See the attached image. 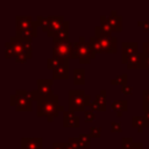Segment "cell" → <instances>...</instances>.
Returning a JSON list of instances; mask_svg holds the SVG:
<instances>
[{"instance_id":"34","label":"cell","mask_w":149,"mask_h":149,"mask_svg":"<svg viewBox=\"0 0 149 149\" xmlns=\"http://www.w3.org/2000/svg\"><path fill=\"white\" fill-rule=\"evenodd\" d=\"M111 132L112 133H121L122 132V126L120 122H116V121H113L111 122Z\"/></svg>"},{"instance_id":"7","label":"cell","mask_w":149,"mask_h":149,"mask_svg":"<svg viewBox=\"0 0 149 149\" xmlns=\"http://www.w3.org/2000/svg\"><path fill=\"white\" fill-rule=\"evenodd\" d=\"M9 42L16 54V56L20 55H27L28 58L30 59L33 57V50H31V42H26L22 41L21 38L16 37V36H12L9 38Z\"/></svg>"},{"instance_id":"13","label":"cell","mask_w":149,"mask_h":149,"mask_svg":"<svg viewBox=\"0 0 149 149\" xmlns=\"http://www.w3.org/2000/svg\"><path fill=\"white\" fill-rule=\"evenodd\" d=\"M69 30H70V22L65 21L62 26V28L55 34L52 37L54 43H69Z\"/></svg>"},{"instance_id":"11","label":"cell","mask_w":149,"mask_h":149,"mask_svg":"<svg viewBox=\"0 0 149 149\" xmlns=\"http://www.w3.org/2000/svg\"><path fill=\"white\" fill-rule=\"evenodd\" d=\"M70 58H66L63 64L57 66L52 70V79H69L70 77V69H69Z\"/></svg>"},{"instance_id":"41","label":"cell","mask_w":149,"mask_h":149,"mask_svg":"<svg viewBox=\"0 0 149 149\" xmlns=\"http://www.w3.org/2000/svg\"><path fill=\"white\" fill-rule=\"evenodd\" d=\"M130 149H143V143L142 142H134Z\"/></svg>"},{"instance_id":"30","label":"cell","mask_w":149,"mask_h":149,"mask_svg":"<svg viewBox=\"0 0 149 149\" xmlns=\"http://www.w3.org/2000/svg\"><path fill=\"white\" fill-rule=\"evenodd\" d=\"M94 100L99 104H102V105H106V90H101L95 97H94Z\"/></svg>"},{"instance_id":"20","label":"cell","mask_w":149,"mask_h":149,"mask_svg":"<svg viewBox=\"0 0 149 149\" xmlns=\"http://www.w3.org/2000/svg\"><path fill=\"white\" fill-rule=\"evenodd\" d=\"M73 83L76 85L85 84V70L84 69H74L73 70Z\"/></svg>"},{"instance_id":"5","label":"cell","mask_w":149,"mask_h":149,"mask_svg":"<svg viewBox=\"0 0 149 149\" xmlns=\"http://www.w3.org/2000/svg\"><path fill=\"white\" fill-rule=\"evenodd\" d=\"M94 36L99 40L101 48H102V52L106 54H115L118 51V38L115 36L112 35V33H107L105 30H102V28L100 26H97L94 28Z\"/></svg>"},{"instance_id":"42","label":"cell","mask_w":149,"mask_h":149,"mask_svg":"<svg viewBox=\"0 0 149 149\" xmlns=\"http://www.w3.org/2000/svg\"><path fill=\"white\" fill-rule=\"evenodd\" d=\"M64 149H73V148L71 147V144H70L69 142H65V143H64Z\"/></svg>"},{"instance_id":"15","label":"cell","mask_w":149,"mask_h":149,"mask_svg":"<svg viewBox=\"0 0 149 149\" xmlns=\"http://www.w3.org/2000/svg\"><path fill=\"white\" fill-rule=\"evenodd\" d=\"M52 84H54V79H37L36 80L37 91L44 97L55 94L52 92Z\"/></svg>"},{"instance_id":"18","label":"cell","mask_w":149,"mask_h":149,"mask_svg":"<svg viewBox=\"0 0 149 149\" xmlns=\"http://www.w3.org/2000/svg\"><path fill=\"white\" fill-rule=\"evenodd\" d=\"M111 108L116 112V116H121L122 113L128 109V101L126 99H116L112 101Z\"/></svg>"},{"instance_id":"14","label":"cell","mask_w":149,"mask_h":149,"mask_svg":"<svg viewBox=\"0 0 149 149\" xmlns=\"http://www.w3.org/2000/svg\"><path fill=\"white\" fill-rule=\"evenodd\" d=\"M70 42L69 43H54L52 47V56L61 58H70Z\"/></svg>"},{"instance_id":"12","label":"cell","mask_w":149,"mask_h":149,"mask_svg":"<svg viewBox=\"0 0 149 149\" xmlns=\"http://www.w3.org/2000/svg\"><path fill=\"white\" fill-rule=\"evenodd\" d=\"M63 126L68 128H78L80 126V118L71 111L63 112Z\"/></svg>"},{"instance_id":"8","label":"cell","mask_w":149,"mask_h":149,"mask_svg":"<svg viewBox=\"0 0 149 149\" xmlns=\"http://www.w3.org/2000/svg\"><path fill=\"white\" fill-rule=\"evenodd\" d=\"M36 24V21H33L30 15H16L15 17V35H19Z\"/></svg>"},{"instance_id":"3","label":"cell","mask_w":149,"mask_h":149,"mask_svg":"<svg viewBox=\"0 0 149 149\" xmlns=\"http://www.w3.org/2000/svg\"><path fill=\"white\" fill-rule=\"evenodd\" d=\"M91 105V95L84 90H69V111L85 112Z\"/></svg>"},{"instance_id":"40","label":"cell","mask_w":149,"mask_h":149,"mask_svg":"<svg viewBox=\"0 0 149 149\" xmlns=\"http://www.w3.org/2000/svg\"><path fill=\"white\" fill-rule=\"evenodd\" d=\"M49 149H64V143H62V142H54L52 147H50Z\"/></svg>"},{"instance_id":"35","label":"cell","mask_w":149,"mask_h":149,"mask_svg":"<svg viewBox=\"0 0 149 149\" xmlns=\"http://www.w3.org/2000/svg\"><path fill=\"white\" fill-rule=\"evenodd\" d=\"M137 26L143 29V31H149V20H141L137 21Z\"/></svg>"},{"instance_id":"36","label":"cell","mask_w":149,"mask_h":149,"mask_svg":"<svg viewBox=\"0 0 149 149\" xmlns=\"http://www.w3.org/2000/svg\"><path fill=\"white\" fill-rule=\"evenodd\" d=\"M121 91H122V93H123V94H126V95H128V94H133V91H134V87H133L132 85H129V84H127V85H125V86H122V88H121Z\"/></svg>"},{"instance_id":"4","label":"cell","mask_w":149,"mask_h":149,"mask_svg":"<svg viewBox=\"0 0 149 149\" xmlns=\"http://www.w3.org/2000/svg\"><path fill=\"white\" fill-rule=\"evenodd\" d=\"M10 105L15 107L17 112H30L33 109V99L30 91L16 90L15 93L10 95Z\"/></svg>"},{"instance_id":"21","label":"cell","mask_w":149,"mask_h":149,"mask_svg":"<svg viewBox=\"0 0 149 149\" xmlns=\"http://www.w3.org/2000/svg\"><path fill=\"white\" fill-rule=\"evenodd\" d=\"M66 58H61V57H56V56H52V57H49L47 59V68L50 69V70H54L56 69L57 66H59L61 64L64 63Z\"/></svg>"},{"instance_id":"25","label":"cell","mask_w":149,"mask_h":149,"mask_svg":"<svg viewBox=\"0 0 149 149\" xmlns=\"http://www.w3.org/2000/svg\"><path fill=\"white\" fill-rule=\"evenodd\" d=\"M100 27L102 28V30H105V31H107V33H112V31H113L112 26L109 24L107 17H106L105 15H101V16H100Z\"/></svg>"},{"instance_id":"31","label":"cell","mask_w":149,"mask_h":149,"mask_svg":"<svg viewBox=\"0 0 149 149\" xmlns=\"http://www.w3.org/2000/svg\"><path fill=\"white\" fill-rule=\"evenodd\" d=\"M134 144L132 137H122L121 140V149H130Z\"/></svg>"},{"instance_id":"2","label":"cell","mask_w":149,"mask_h":149,"mask_svg":"<svg viewBox=\"0 0 149 149\" xmlns=\"http://www.w3.org/2000/svg\"><path fill=\"white\" fill-rule=\"evenodd\" d=\"M35 21L37 22V26L41 27L42 30L48 34L49 37H54L55 34L62 28L63 23L65 22L63 15H49V16L37 15Z\"/></svg>"},{"instance_id":"24","label":"cell","mask_w":149,"mask_h":149,"mask_svg":"<svg viewBox=\"0 0 149 149\" xmlns=\"http://www.w3.org/2000/svg\"><path fill=\"white\" fill-rule=\"evenodd\" d=\"M68 142L71 144V147L73 149H85V147H84V144L79 137H70Z\"/></svg>"},{"instance_id":"9","label":"cell","mask_w":149,"mask_h":149,"mask_svg":"<svg viewBox=\"0 0 149 149\" xmlns=\"http://www.w3.org/2000/svg\"><path fill=\"white\" fill-rule=\"evenodd\" d=\"M127 69H147V55L142 51L134 54L127 63Z\"/></svg>"},{"instance_id":"10","label":"cell","mask_w":149,"mask_h":149,"mask_svg":"<svg viewBox=\"0 0 149 149\" xmlns=\"http://www.w3.org/2000/svg\"><path fill=\"white\" fill-rule=\"evenodd\" d=\"M122 57H121V63L127 64L129 58L139 52V43L137 42H122Z\"/></svg>"},{"instance_id":"38","label":"cell","mask_w":149,"mask_h":149,"mask_svg":"<svg viewBox=\"0 0 149 149\" xmlns=\"http://www.w3.org/2000/svg\"><path fill=\"white\" fill-rule=\"evenodd\" d=\"M142 52H144L147 56H149V38H148V41L143 42V44H142Z\"/></svg>"},{"instance_id":"39","label":"cell","mask_w":149,"mask_h":149,"mask_svg":"<svg viewBox=\"0 0 149 149\" xmlns=\"http://www.w3.org/2000/svg\"><path fill=\"white\" fill-rule=\"evenodd\" d=\"M28 59H29V58H28L27 55H20V56H16V57H15V61L19 62V63H26Z\"/></svg>"},{"instance_id":"6","label":"cell","mask_w":149,"mask_h":149,"mask_svg":"<svg viewBox=\"0 0 149 149\" xmlns=\"http://www.w3.org/2000/svg\"><path fill=\"white\" fill-rule=\"evenodd\" d=\"M79 45V62L81 64H88L93 58H95V50L93 49L90 41H86L84 36H80L78 40Z\"/></svg>"},{"instance_id":"23","label":"cell","mask_w":149,"mask_h":149,"mask_svg":"<svg viewBox=\"0 0 149 149\" xmlns=\"http://www.w3.org/2000/svg\"><path fill=\"white\" fill-rule=\"evenodd\" d=\"M5 57L6 58L16 57V54H15V51H14V49H13V47H12L9 41L5 42Z\"/></svg>"},{"instance_id":"33","label":"cell","mask_w":149,"mask_h":149,"mask_svg":"<svg viewBox=\"0 0 149 149\" xmlns=\"http://www.w3.org/2000/svg\"><path fill=\"white\" fill-rule=\"evenodd\" d=\"M90 135H91L92 137H95V139L100 137V136H101V127H99V126L91 127V128H90Z\"/></svg>"},{"instance_id":"37","label":"cell","mask_w":149,"mask_h":149,"mask_svg":"<svg viewBox=\"0 0 149 149\" xmlns=\"http://www.w3.org/2000/svg\"><path fill=\"white\" fill-rule=\"evenodd\" d=\"M142 101L149 104V85H148L147 88H144V90L142 91Z\"/></svg>"},{"instance_id":"29","label":"cell","mask_w":149,"mask_h":149,"mask_svg":"<svg viewBox=\"0 0 149 149\" xmlns=\"http://www.w3.org/2000/svg\"><path fill=\"white\" fill-rule=\"evenodd\" d=\"M90 109L97 112V111H100V112H105L106 111V105H102V104H99L95 100L91 101V105H90Z\"/></svg>"},{"instance_id":"32","label":"cell","mask_w":149,"mask_h":149,"mask_svg":"<svg viewBox=\"0 0 149 149\" xmlns=\"http://www.w3.org/2000/svg\"><path fill=\"white\" fill-rule=\"evenodd\" d=\"M84 118L87 122H92L95 120V112L92 111V109H86L84 112Z\"/></svg>"},{"instance_id":"1","label":"cell","mask_w":149,"mask_h":149,"mask_svg":"<svg viewBox=\"0 0 149 149\" xmlns=\"http://www.w3.org/2000/svg\"><path fill=\"white\" fill-rule=\"evenodd\" d=\"M30 95L33 101L36 102V115L40 118L45 116L49 122H52L54 119L58 116L59 112H64V107L58 104V94L56 93L44 97L37 90H31Z\"/></svg>"},{"instance_id":"17","label":"cell","mask_w":149,"mask_h":149,"mask_svg":"<svg viewBox=\"0 0 149 149\" xmlns=\"http://www.w3.org/2000/svg\"><path fill=\"white\" fill-rule=\"evenodd\" d=\"M109 24L112 26V29L113 31H122V16L119 15V13L116 10H112L111 12V15L107 17Z\"/></svg>"},{"instance_id":"27","label":"cell","mask_w":149,"mask_h":149,"mask_svg":"<svg viewBox=\"0 0 149 149\" xmlns=\"http://www.w3.org/2000/svg\"><path fill=\"white\" fill-rule=\"evenodd\" d=\"M78 137L81 140V142H83V144H84L85 149H88V148L91 147V140H92V136H91L90 134L80 133V134L78 135Z\"/></svg>"},{"instance_id":"16","label":"cell","mask_w":149,"mask_h":149,"mask_svg":"<svg viewBox=\"0 0 149 149\" xmlns=\"http://www.w3.org/2000/svg\"><path fill=\"white\" fill-rule=\"evenodd\" d=\"M42 137H22L21 149H43Z\"/></svg>"},{"instance_id":"43","label":"cell","mask_w":149,"mask_h":149,"mask_svg":"<svg viewBox=\"0 0 149 149\" xmlns=\"http://www.w3.org/2000/svg\"><path fill=\"white\" fill-rule=\"evenodd\" d=\"M147 71L149 72V56H147Z\"/></svg>"},{"instance_id":"28","label":"cell","mask_w":149,"mask_h":149,"mask_svg":"<svg viewBox=\"0 0 149 149\" xmlns=\"http://www.w3.org/2000/svg\"><path fill=\"white\" fill-rule=\"evenodd\" d=\"M88 41H90V43L92 44V47H93V49L95 50V52H102V48H101V44H100L99 40H98L95 36H91Z\"/></svg>"},{"instance_id":"22","label":"cell","mask_w":149,"mask_h":149,"mask_svg":"<svg viewBox=\"0 0 149 149\" xmlns=\"http://www.w3.org/2000/svg\"><path fill=\"white\" fill-rule=\"evenodd\" d=\"M127 80H128V76L126 73H121L119 76H116L115 78L111 79V84L112 85H127Z\"/></svg>"},{"instance_id":"26","label":"cell","mask_w":149,"mask_h":149,"mask_svg":"<svg viewBox=\"0 0 149 149\" xmlns=\"http://www.w3.org/2000/svg\"><path fill=\"white\" fill-rule=\"evenodd\" d=\"M70 50H71L70 58H78L79 59V45H78V42H70Z\"/></svg>"},{"instance_id":"19","label":"cell","mask_w":149,"mask_h":149,"mask_svg":"<svg viewBox=\"0 0 149 149\" xmlns=\"http://www.w3.org/2000/svg\"><path fill=\"white\" fill-rule=\"evenodd\" d=\"M132 126L134 128H136L137 133H142L144 127V118L143 115H134L132 118Z\"/></svg>"}]
</instances>
